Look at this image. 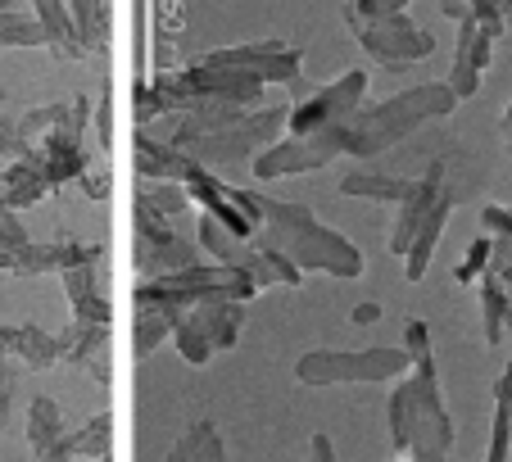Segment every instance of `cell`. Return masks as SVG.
<instances>
[{"label":"cell","mask_w":512,"mask_h":462,"mask_svg":"<svg viewBox=\"0 0 512 462\" xmlns=\"http://www.w3.org/2000/svg\"><path fill=\"white\" fill-rule=\"evenodd\" d=\"M254 245L281 254L286 263L309 277V272H327L340 281H358L363 277V254L349 241L345 231H331L327 222L313 218V209L304 204H286V200H268L259 195V231Z\"/></svg>","instance_id":"obj_1"},{"label":"cell","mask_w":512,"mask_h":462,"mask_svg":"<svg viewBox=\"0 0 512 462\" xmlns=\"http://www.w3.org/2000/svg\"><path fill=\"white\" fill-rule=\"evenodd\" d=\"M390 440L408 462H449L454 449V417L440 399V376H435V354L417 358L386 404Z\"/></svg>","instance_id":"obj_2"},{"label":"cell","mask_w":512,"mask_h":462,"mask_svg":"<svg viewBox=\"0 0 512 462\" xmlns=\"http://www.w3.org/2000/svg\"><path fill=\"white\" fill-rule=\"evenodd\" d=\"M454 109L458 100L445 82H422V87H408L399 96L381 100V105H358L345 123V154L372 159V154L399 145L404 136H413L417 127L435 123V118H449Z\"/></svg>","instance_id":"obj_3"},{"label":"cell","mask_w":512,"mask_h":462,"mask_svg":"<svg viewBox=\"0 0 512 462\" xmlns=\"http://www.w3.org/2000/svg\"><path fill=\"white\" fill-rule=\"evenodd\" d=\"M286 114H290L286 105L245 109V114H236L232 123L213 127V132H204V136H191V141L173 145V150L186 154L191 164L209 168V173H218V168H236V164H245V159H254L259 150H268L272 136H281Z\"/></svg>","instance_id":"obj_4"},{"label":"cell","mask_w":512,"mask_h":462,"mask_svg":"<svg viewBox=\"0 0 512 462\" xmlns=\"http://www.w3.org/2000/svg\"><path fill=\"white\" fill-rule=\"evenodd\" d=\"M209 295H232L241 304H250L259 295L250 277L241 268H223V263H195V268L182 272H168V277H150L132 290V304H159V308H173V313H186L191 304Z\"/></svg>","instance_id":"obj_5"},{"label":"cell","mask_w":512,"mask_h":462,"mask_svg":"<svg viewBox=\"0 0 512 462\" xmlns=\"http://www.w3.org/2000/svg\"><path fill=\"white\" fill-rule=\"evenodd\" d=\"M241 327H245V304L241 299L209 295V299H200V304L186 308L168 340H173L177 354H182L191 367H204L218 349H232L236 340H241Z\"/></svg>","instance_id":"obj_6"},{"label":"cell","mask_w":512,"mask_h":462,"mask_svg":"<svg viewBox=\"0 0 512 462\" xmlns=\"http://www.w3.org/2000/svg\"><path fill=\"white\" fill-rule=\"evenodd\" d=\"M408 367L413 363L404 349H313V354H300L295 381L327 390V385L345 381H395Z\"/></svg>","instance_id":"obj_7"},{"label":"cell","mask_w":512,"mask_h":462,"mask_svg":"<svg viewBox=\"0 0 512 462\" xmlns=\"http://www.w3.org/2000/svg\"><path fill=\"white\" fill-rule=\"evenodd\" d=\"M345 123H331L309 136H281V141H272L268 150H259L250 159L254 177L277 182V177H300V173H318V168L336 164L340 154H345Z\"/></svg>","instance_id":"obj_8"},{"label":"cell","mask_w":512,"mask_h":462,"mask_svg":"<svg viewBox=\"0 0 512 462\" xmlns=\"http://www.w3.org/2000/svg\"><path fill=\"white\" fill-rule=\"evenodd\" d=\"M132 259H136V272L145 281L150 277H168V272H182V268H195L200 263V250H195L186 236H177L164 218L136 204L132 209Z\"/></svg>","instance_id":"obj_9"},{"label":"cell","mask_w":512,"mask_h":462,"mask_svg":"<svg viewBox=\"0 0 512 462\" xmlns=\"http://www.w3.org/2000/svg\"><path fill=\"white\" fill-rule=\"evenodd\" d=\"M182 191H186V200L200 204L213 222H223L232 236L254 241V231H259V195L254 191H236L232 182H223V177L209 173V168H195L182 182Z\"/></svg>","instance_id":"obj_10"},{"label":"cell","mask_w":512,"mask_h":462,"mask_svg":"<svg viewBox=\"0 0 512 462\" xmlns=\"http://www.w3.org/2000/svg\"><path fill=\"white\" fill-rule=\"evenodd\" d=\"M209 68H223V73H236L245 82H300V50L286 46V41H250V46H223L204 55Z\"/></svg>","instance_id":"obj_11"},{"label":"cell","mask_w":512,"mask_h":462,"mask_svg":"<svg viewBox=\"0 0 512 462\" xmlns=\"http://www.w3.org/2000/svg\"><path fill=\"white\" fill-rule=\"evenodd\" d=\"M354 32H358V46L368 50L381 68H390V73L417 64V59H426V55H435V37L422 28V23L408 19V14H390V19H377V23H358Z\"/></svg>","instance_id":"obj_12"},{"label":"cell","mask_w":512,"mask_h":462,"mask_svg":"<svg viewBox=\"0 0 512 462\" xmlns=\"http://www.w3.org/2000/svg\"><path fill=\"white\" fill-rule=\"evenodd\" d=\"M363 96H368V73L354 68V73L336 77L331 87L313 91L309 100H300V105L290 109L286 136H309V132H322V127H331V123H345V118L363 105Z\"/></svg>","instance_id":"obj_13"},{"label":"cell","mask_w":512,"mask_h":462,"mask_svg":"<svg viewBox=\"0 0 512 462\" xmlns=\"http://www.w3.org/2000/svg\"><path fill=\"white\" fill-rule=\"evenodd\" d=\"M445 191H449V164H445V159H435L422 177H413V182H408L404 200H399V213H395V227H390V254H399V259H404L408 241H413V231L422 227V218L431 213V204L440 200Z\"/></svg>","instance_id":"obj_14"},{"label":"cell","mask_w":512,"mask_h":462,"mask_svg":"<svg viewBox=\"0 0 512 462\" xmlns=\"http://www.w3.org/2000/svg\"><path fill=\"white\" fill-rule=\"evenodd\" d=\"M100 245H82V241H55V245H23L19 254L0 259V272L14 277H41V272H68L78 263H96Z\"/></svg>","instance_id":"obj_15"},{"label":"cell","mask_w":512,"mask_h":462,"mask_svg":"<svg viewBox=\"0 0 512 462\" xmlns=\"http://www.w3.org/2000/svg\"><path fill=\"white\" fill-rule=\"evenodd\" d=\"M490 46L494 41L476 28L472 19L458 23V41H454V68H449L445 87L454 91V100H472L481 91V73L490 68Z\"/></svg>","instance_id":"obj_16"},{"label":"cell","mask_w":512,"mask_h":462,"mask_svg":"<svg viewBox=\"0 0 512 462\" xmlns=\"http://www.w3.org/2000/svg\"><path fill=\"white\" fill-rule=\"evenodd\" d=\"M55 191L46 177V168H41L37 150H28L23 159H10V168L0 173V209H28V204L46 200V195Z\"/></svg>","instance_id":"obj_17"},{"label":"cell","mask_w":512,"mask_h":462,"mask_svg":"<svg viewBox=\"0 0 512 462\" xmlns=\"http://www.w3.org/2000/svg\"><path fill=\"white\" fill-rule=\"evenodd\" d=\"M59 277H64V295L73 304V322H82V327H109L114 322V304L96 286V263H78Z\"/></svg>","instance_id":"obj_18"},{"label":"cell","mask_w":512,"mask_h":462,"mask_svg":"<svg viewBox=\"0 0 512 462\" xmlns=\"http://www.w3.org/2000/svg\"><path fill=\"white\" fill-rule=\"evenodd\" d=\"M449 213H454V186L431 204V213L422 218V227L413 231V241H408V250H404V277L413 281V286L426 277V268H431V254H435V245H440V236H445V227H449Z\"/></svg>","instance_id":"obj_19"},{"label":"cell","mask_w":512,"mask_h":462,"mask_svg":"<svg viewBox=\"0 0 512 462\" xmlns=\"http://www.w3.org/2000/svg\"><path fill=\"white\" fill-rule=\"evenodd\" d=\"M195 168H200V164H191L186 154H177L173 145H164L159 136H150V132L136 136V173H141L145 182H173V186H182Z\"/></svg>","instance_id":"obj_20"},{"label":"cell","mask_w":512,"mask_h":462,"mask_svg":"<svg viewBox=\"0 0 512 462\" xmlns=\"http://www.w3.org/2000/svg\"><path fill=\"white\" fill-rule=\"evenodd\" d=\"M59 340H64V358H59V363L91 367V372H96V381L109 385V363L100 358V354H105L109 327H82V322H73L68 331H59Z\"/></svg>","instance_id":"obj_21"},{"label":"cell","mask_w":512,"mask_h":462,"mask_svg":"<svg viewBox=\"0 0 512 462\" xmlns=\"http://www.w3.org/2000/svg\"><path fill=\"white\" fill-rule=\"evenodd\" d=\"M10 354L32 372H46V367H55L64 358V340L50 336L37 322H19V327H10Z\"/></svg>","instance_id":"obj_22"},{"label":"cell","mask_w":512,"mask_h":462,"mask_svg":"<svg viewBox=\"0 0 512 462\" xmlns=\"http://www.w3.org/2000/svg\"><path fill=\"white\" fill-rule=\"evenodd\" d=\"M68 19H73V37H78L82 55H105L109 50V0H64Z\"/></svg>","instance_id":"obj_23"},{"label":"cell","mask_w":512,"mask_h":462,"mask_svg":"<svg viewBox=\"0 0 512 462\" xmlns=\"http://www.w3.org/2000/svg\"><path fill=\"white\" fill-rule=\"evenodd\" d=\"M32 10H37V28H41V41H46L55 55L64 59H87L73 37V19H68V5L64 0H32Z\"/></svg>","instance_id":"obj_24"},{"label":"cell","mask_w":512,"mask_h":462,"mask_svg":"<svg viewBox=\"0 0 512 462\" xmlns=\"http://www.w3.org/2000/svg\"><path fill=\"white\" fill-rule=\"evenodd\" d=\"M177 318L173 308H159V304H136V322H132V354L136 358H150L168 336H173Z\"/></svg>","instance_id":"obj_25"},{"label":"cell","mask_w":512,"mask_h":462,"mask_svg":"<svg viewBox=\"0 0 512 462\" xmlns=\"http://www.w3.org/2000/svg\"><path fill=\"white\" fill-rule=\"evenodd\" d=\"M164 462H227V444H223V435H218V426L204 417V422L186 426V435L168 449Z\"/></svg>","instance_id":"obj_26"},{"label":"cell","mask_w":512,"mask_h":462,"mask_svg":"<svg viewBox=\"0 0 512 462\" xmlns=\"http://www.w3.org/2000/svg\"><path fill=\"white\" fill-rule=\"evenodd\" d=\"M64 413H59V404L50 395H37L28 404V444H32V458L46 449H55L59 440H64Z\"/></svg>","instance_id":"obj_27"},{"label":"cell","mask_w":512,"mask_h":462,"mask_svg":"<svg viewBox=\"0 0 512 462\" xmlns=\"http://www.w3.org/2000/svg\"><path fill=\"white\" fill-rule=\"evenodd\" d=\"M68 453L78 462H96V458H109V444H114V413H96L91 422H82L73 435H64Z\"/></svg>","instance_id":"obj_28"},{"label":"cell","mask_w":512,"mask_h":462,"mask_svg":"<svg viewBox=\"0 0 512 462\" xmlns=\"http://www.w3.org/2000/svg\"><path fill=\"white\" fill-rule=\"evenodd\" d=\"M413 177H395V173H345L340 177V195H354V200H390L399 204Z\"/></svg>","instance_id":"obj_29"},{"label":"cell","mask_w":512,"mask_h":462,"mask_svg":"<svg viewBox=\"0 0 512 462\" xmlns=\"http://www.w3.org/2000/svg\"><path fill=\"white\" fill-rule=\"evenodd\" d=\"M476 290H481V336H485V345L494 349L503 340V313H508L512 290L503 286L494 272H485V277L476 281Z\"/></svg>","instance_id":"obj_30"},{"label":"cell","mask_w":512,"mask_h":462,"mask_svg":"<svg viewBox=\"0 0 512 462\" xmlns=\"http://www.w3.org/2000/svg\"><path fill=\"white\" fill-rule=\"evenodd\" d=\"M136 204H145V209L155 213V218H177V213H182L191 200H186L182 186H173V182H155L150 191L136 195Z\"/></svg>","instance_id":"obj_31"},{"label":"cell","mask_w":512,"mask_h":462,"mask_svg":"<svg viewBox=\"0 0 512 462\" xmlns=\"http://www.w3.org/2000/svg\"><path fill=\"white\" fill-rule=\"evenodd\" d=\"M0 46H46L37 19H23L19 10H0Z\"/></svg>","instance_id":"obj_32"},{"label":"cell","mask_w":512,"mask_h":462,"mask_svg":"<svg viewBox=\"0 0 512 462\" xmlns=\"http://www.w3.org/2000/svg\"><path fill=\"white\" fill-rule=\"evenodd\" d=\"M508 458H512V404H494L490 449H485V462H508Z\"/></svg>","instance_id":"obj_33"},{"label":"cell","mask_w":512,"mask_h":462,"mask_svg":"<svg viewBox=\"0 0 512 462\" xmlns=\"http://www.w3.org/2000/svg\"><path fill=\"white\" fill-rule=\"evenodd\" d=\"M467 5H472V23L476 28L485 32V37H503V32H508V10H512V0H467Z\"/></svg>","instance_id":"obj_34"},{"label":"cell","mask_w":512,"mask_h":462,"mask_svg":"<svg viewBox=\"0 0 512 462\" xmlns=\"http://www.w3.org/2000/svg\"><path fill=\"white\" fill-rule=\"evenodd\" d=\"M485 268H490V236H476V241L467 245L463 263L454 268V281L458 286H476V281L485 277Z\"/></svg>","instance_id":"obj_35"},{"label":"cell","mask_w":512,"mask_h":462,"mask_svg":"<svg viewBox=\"0 0 512 462\" xmlns=\"http://www.w3.org/2000/svg\"><path fill=\"white\" fill-rule=\"evenodd\" d=\"M413 0H354L349 5V28H358V23H377V19H390V14H404Z\"/></svg>","instance_id":"obj_36"},{"label":"cell","mask_w":512,"mask_h":462,"mask_svg":"<svg viewBox=\"0 0 512 462\" xmlns=\"http://www.w3.org/2000/svg\"><path fill=\"white\" fill-rule=\"evenodd\" d=\"M23 245H32V236H28V231H23L19 213L0 209V259H10V254H19Z\"/></svg>","instance_id":"obj_37"},{"label":"cell","mask_w":512,"mask_h":462,"mask_svg":"<svg viewBox=\"0 0 512 462\" xmlns=\"http://www.w3.org/2000/svg\"><path fill=\"white\" fill-rule=\"evenodd\" d=\"M481 231L490 236V241H503L512 250V209H503V204H485L481 209Z\"/></svg>","instance_id":"obj_38"},{"label":"cell","mask_w":512,"mask_h":462,"mask_svg":"<svg viewBox=\"0 0 512 462\" xmlns=\"http://www.w3.org/2000/svg\"><path fill=\"white\" fill-rule=\"evenodd\" d=\"M14 390H19V367L10 358H0V431L10 426V413H14Z\"/></svg>","instance_id":"obj_39"},{"label":"cell","mask_w":512,"mask_h":462,"mask_svg":"<svg viewBox=\"0 0 512 462\" xmlns=\"http://www.w3.org/2000/svg\"><path fill=\"white\" fill-rule=\"evenodd\" d=\"M404 354H408V363H417V358H431V327H426L422 318H413L404 327Z\"/></svg>","instance_id":"obj_40"},{"label":"cell","mask_w":512,"mask_h":462,"mask_svg":"<svg viewBox=\"0 0 512 462\" xmlns=\"http://www.w3.org/2000/svg\"><path fill=\"white\" fill-rule=\"evenodd\" d=\"M96 145L100 150L114 145V100H109V91H100L96 100Z\"/></svg>","instance_id":"obj_41"},{"label":"cell","mask_w":512,"mask_h":462,"mask_svg":"<svg viewBox=\"0 0 512 462\" xmlns=\"http://www.w3.org/2000/svg\"><path fill=\"white\" fill-rule=\"evenodd\" d=\"M28 150H32V145L19 136V123L0 114V154H5V159H23Z\"/></svg>","instance_id":"obj_42"},{"label":"cell","mask_w":512,"mask_h":462,"mask_svg":"<svg viewBox=\"0 0 512 462\" xmlns=\"http://www.w3.org/2000/svg\"><path fill=\"white\" fill-rule=\"evenodd\" d=\"M290 462H336V444H331L327 431H313L309 444H304L300 458H290Z\"/></svg>","instance_id":"obj_43"},{"label":"cell","mask_w":512,"mask_h":462,"mask_svg":"<svg viewBox=\"0 0 512 462\" xmlns=\"http://www.w3.org/2000/svg\"><path fill=\"white\" fill-rule=\"evenodd\" d=\"M349 318H354V327H372V322H381L386 313H381V304L363 299V304H354V313H349Z\"/></svg>","instance_id":"obj_44"},{"label":"cell","mask_w":512,"mask_h":462,"mask_svg":"<svg viewBox=\"0 0 512 462\" xmlns=\"http://www.w3.org/2000/svg\"><path fill=\"white\" fill-rule=\"evenodd\" d=\"M494 404H512V363L499 372V381H494Z\"/></svg>","instance_id":"obj_45"},{"label":"cell","mask_w":512,"mask_h":462,"mask_svg":"<svg viewBox=\"0 0 512 462\" xmlns=\"http://www.w3.org/2000/svg\"><path fill=\"white\" fill-rule=\"evenodd\" d=\"M440 10H445V14H449V19H454V23L472 19V5H467V0H440Z\"/></svg>","instance_id":"obj_46"},{"label":"cell","mask_w":512,"mask_h":462,"mask_svg":"<svg viewBox=\"0 0 512 462\" xmlns=\"http://www.w3.org/2000/svg\"><path fill=\"white\" fill-rule=\"evenodd\" d=\"M32 462H78V458H73V453H68V444H64V440H59V444H55V449L37 453V458H32Z\"/></svg>","instance_id":"obj_47"},{"label":"cell","mask_w":512,"mask_h":462,"mask_svg":"<svg viewBox=\"0 0 512 462\" xmlns=\"http://www.w3.org/2000/svg\"><path fill=\"white\" fill-rule=\"evenodd\" d=\"M0 358H10V327H0Z\"/></svg>","instance_id":"obj_48"},{"label":"cell","mask_w":512,"mask_h":462,"mask_svg":"<svg viewBox=\"0 0 512 462\" xmlns=\"http://www.w3.org/2000/svg\"><path fill=\"white\" fill-rule=\"evenodd\" d=\"M503 132H508V154H512V105H508V114H503Z\"/></svg>","instance_id":"obj_49"},{"label":"cell","mask_w":512,"mask_h":462,"mask_svg":"<svg viewBox=\"0 0 512 462\" xmlns=\"http://www.w3.org/2000/svg\"><path fill=\"white\" fill-rule=\"evenodd\" d=\"M503 331H512V299H508V313H503Z\"/></svg>","instance_id":"obj_50"},{"label":"cell","mask_w":512,"mask_h":462,"mask_svg":"<svg viewBox=\"0 0 512 462\" xmlns=\"http://www.w3.org/2000/svg\"><path fill=\"white\" fill-rule=\"evenodd\" d=\"M96 462H109V458H96Z\"/></svg>","instance_id":"obj_51"},{"label":"cell","mask_w":512,"mask_h":462,"mask_svg":"<svg viewBox=\"0 0 512 462\" xmlns=\"http://www.w3.org/2000/svg\"><path fill=\"white\" fill-rule=\"evenodd\" d=\"M0 100H5V96H0Z\"/></svg>","instance_id":"obj_52"},{"label":"cell","mask_w":512,"mask_h":462,"mask_svg":"<svg viewBox=\"0 0 512 462\" xmlns=\"http://www.w3.org/2000/svg\"><path fill=\"white\" fill-rule=\"evenodd\" d=\"M404 462H408V458H404Z\"/></svg>","instance_id":"obj_53"}]
</instances>
